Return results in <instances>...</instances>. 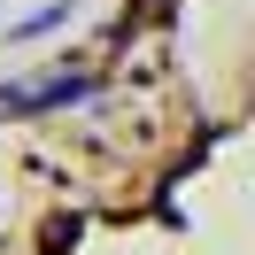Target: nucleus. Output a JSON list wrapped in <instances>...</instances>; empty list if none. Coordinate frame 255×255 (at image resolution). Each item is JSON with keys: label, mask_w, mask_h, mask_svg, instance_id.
<instances>
[{"label": "nucleus", "mask_w": 255, "mask_h": 255, "mask_svg": "<svg viewBox=\"0 0 255 255\" xmlns=\"http://www.w3.org/2000/svg\"><path fill=\"white\" fill-rule=\"evenodd\" d=\"M93 101V78L85 70H54V78H31V85H0V116H54V109H78Z\"/></svg>", "instance_id": "nucleus-1"}, {"label": "nucleus", "mask_w": 255, "mask_h": 255, "mask_svg": "<svg viewBox=\"0 0 255 255\" xmlns=\"http://www.w3.org/2000/svg\"><path fill=\"white\" fill-rule=\"evenodd\" d=\"M62 23H70V0H39L31 16L8 23V39H47V31H62Z\"/></svg>", "instance_id": "nucleus-2"}]
</instances>
